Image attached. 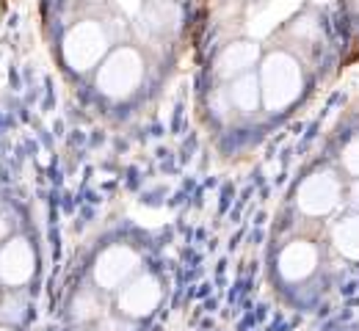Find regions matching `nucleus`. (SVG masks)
Masks as SVG:
<instances>
[{
  "mask_svg": "<svg viewBox=\"0 0 359 331\" xmlns=\"http://www.w3.org/2000/svg\"><path fill=\"white\" fill-rule=\"evenodd\" d=\"M260 89L266 97V105L271 111L290 105L299 92H302V69L296 64V58H290L287 52H276L271 55L263 66V80Z\"/></svg>",
  "mask_w": 359,
  "mask_h": 331,
  "instance_id": "obj_1",
  "label": "nucleus"
},
{
  "mask_svg": "<svg viewBox=\"0 0 359 331\" xmlns=\"http://www.w3.org/2000/svg\"><path fill=\"white\" fill-rule=\"evenodd\" d=\"M340 199V180L332 174H315L299 190V204L310 216H326Z\"/></svg>",
  "mask_w": 359,
  "mask_h": 331,
  "instance_id": "obj_2",
  "label": "nucleus"
},
{
  "mask_svg": "<svg viewBox=\"0 0 359 331\" xmlns=\"http://www.w3.org/2000/svg\"><path fill=\"white\" fill-rule=\"evenodd\" d=\"M315 262H318V251L310 243H293L285 248L282 260H279V268L287 279H304L315 271Z\"/></svg>",
  "mask_w": 359,
  "mask_h": 331,
  "instance_id": "obj_3",
  "label": "nucleus"
},
{
  "mask_svg": "<svg viewBox=\"0 0 359 331\" xmlns=\"http://www.w3.org/2000/svg\"><path fill=\"white\" fill-rule=\"evenodd\" d=\"M257 61V48L252 42H235L226 48L219 58V75L224 78H241L249 75V66Z\"/></svg>",
  "mask_w": 359,
  "mask_h": 331,
  "instance_id": "obj_4",
  "label": "nucleus"
},
{
  "mask_svg": "<svg viewBox=\"0 0 359 331\" xmlns=\"http://www.w3.org/2000/svg\"><path fill=\"white\" fill-rule=\"evenodd\" d=\"M158 284L152 279H138L135 284H130L122 295V309L128 315H147L155 304H158Z\"/></svg>",
  "mask_w": 359,
  "mask_h": 331,
  "instance_id": "obj_5",
  "label": "nucleus"
},
{
  "mask_svg": "<svg viewBox=\"0 0 359 331\" xmlns=\"http://www.w3.org/2000/svg\"><path fill=\"white\" fill-rule=\"evenodd\" d=\"M0 274H3L6 282H14V284L28 279V274H31V254L22 246V240H14L3 251V257H0Z\"/></svg>",
  "mask_w": 359,
  "mask_h": 331,
  "instance_id": "obj_6",
  "label": "nucleus"
},
{
  "mask_svg": "<svg viewBox=\"0 0 359 331\" xmlns=\"http://www.w3.org/2000/svg\"><path fill=\"white\" fill-rule=\"evenodd\" d=\"M133 254L130 251H108L102 257V265H97V279H102L105 284H116L119 279H125L130 271H133Z\"/></svg>",
  "mask_w": 359,
  "mask_h": 331,
  "instance_id": "obj_7",
  "label": "nucleus"
},
{
  "mask_svg": "<svg viewBox=\"0 0 359 331\" xmlns=\"http://www.w3.org/2000/svg\"><path fill=\"white\" fill-rule=\"evenodd\" d=\"M260 80L255 75H241L235 78V83L229 86V108H241V111H255L260 102Z\"/></svg>",
  "mask_w": 359,
  "mask_h": 331,
  "instance_id": "obj_8",
  "label": "nucleus"
},
{
  "mask_svg": "<svg viewBox=\"0 0 359 331\" xmlns=\"http://www.w3.org/2000/svg\"><path fill=\"white\" fill-rule=\"evenodd\" d=\"M334 243L348 260H359V216H351L334 227Z\"/></svg>",
  "mask_w": 359,
  "mask_h": 331,
  "instance_id": "obj_9",
  "label": "nucleus"
},
{
  "mask_svg": "<svg viewBox=\"0 0 359 331\" xmlns=\"http://www.w3.org/2000/svg\"><path fill=\"white\" fill-rule=\"evenodd\" d=\"M343 169H346V174L359 180V139H354L343 149Z\"/></svg>",
  "mask_w": 359,
  "mask_h": 331,
  "instance_id": "obj_10",
  "label": "nucleus"
},
{
  "mask_svg": "<svg viewBox=\"0 0 359 331\" xmlns=\"http://www.w3.org/2000/svg\"><path fill=\"white\" fill-rule=\"evenodd\" d=\"M351 202H354V207H359V180L354 183V190H351Z\"/></svg>",
  "mask_w": 359,
  "mask_h": 331,
  "instance_id": "obj_11",
  "label": "nucleus"
},
{
  "mask_svg": "<svg viewBox=\"0 0 359 331\" xmlns=\"http://www.w3.org/2000/svg\"><path fill=\"white\" fill-rule=\"evenodd\" d=\"M310 3H313V6H326L329 0H310Z\"/></svg>",
  "mask_w": 359,
  "mask_h": 331,
  "instance_id": "obj_12",
  "label": "nucleus"
},
{
  "mask_svg": "<svg viewBox=\"0 0 359 331\" xmlns=\"http://www.w3.org/2000/svg\"><path fill=\"white\" fill-rule=\"evenodd\" d=\"M0 331H8V329H0Z\"/></svg>",
  "mask_w": 359,
  "mask_h": 331,
  "instance_id": "obj_13",
  "label": "nucleus"
}]
</instances>
